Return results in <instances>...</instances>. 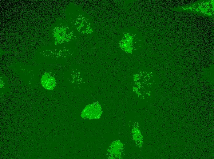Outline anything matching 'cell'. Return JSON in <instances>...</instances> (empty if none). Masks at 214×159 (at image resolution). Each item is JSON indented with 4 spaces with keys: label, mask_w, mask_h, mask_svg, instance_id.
<instances>
[{
    "label": "cell",
    "mask_w": 214,
    "mask_h": 159,
    "mask_svg": "<svg viewBox=\"0 0 214 159\" xmlns=\"http://www.w3.org/2000/svg\"><path fill=\"white\" fill-rule=\"evenodd\" d=\"M133 136L135 141L139 142V138L140 137V134L139 129L137 128H135L133 129Z\"/></svg>",
    "instance_id": "cell-4"
},
{
    "label": "cell",
    "mask_w": 214,
    "mask_h": 159,
    "mask_svg": "<svg viewBox=\"0 0 214 159\" xmlns=\"http://www.w3.org/2000/svg\"><path fill=\"white\" fill-rule=\"evenodd\" d=\"M102 114V109L98 102L87 105L82 110L81 115L83 119H99Z\"/></svg>",
    "instance_id": "cell-1"
},
{
    "label": "cell",
    "mask_w": 214,
    "mask_h": 159,
    "mask_svg": "<svg viewBox=\"0 0 214 159\" xmlns=\"http://www.w3.org/2000/svg\"><path fill=\"white\" fill-rule=\"evenodd\" d=\"M41 84L45 89L49 90H53L56 84L55 78L50 73H45L42 76Z\"/></svg>",
    "instance_id": "cell-2"
},
{
    "label": "cell",
    "mask_w": 214,
    "mask_h": 159,
    "mask_svg": "<svg viewBox=\"0 0 214 159\" xmlns=\"http://www.w3.org/2000/svg\"><path fill=\"white\" fill-rule=\"evenodd\" d=\"M123 146L119 140L113 142L111 144L108 151L111 156L110 158H118L121 155Z\"/></svg>",
    "instance_id": "cell-3"
}]
</instances>
